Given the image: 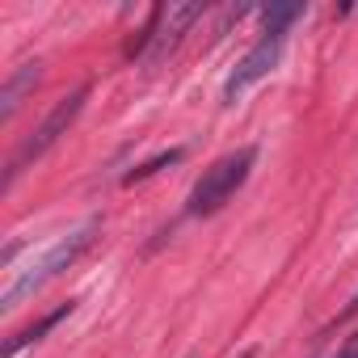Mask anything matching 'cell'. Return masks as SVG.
I'll return each mask as SVG.
<instances>
[{"mask_svg": "<svg viewBox=\"0 0 358 358\" xmlns=\"http://www.w3.org/2000/svg\"><path fill=\"white\" fill-rule=\"evenodd\" d=\"M203 13H207V5H160V9L152 13V22L143 26L139 43L131 47V59H135V55H139V59H148V64L164 59L177 43L186 38V30H190Z\"/></svg>", "mask_w": 358, "mask_h": 358, "instance_id": "obj_5", "label": "cell"}, {"mask_svg": "<svg viewBox=\"0 0 358 358\" xmlns=\"http://www.w3.org/2000/svg\"><path fill=\"white\" fill-rule=\"evenodd\" d=\"M333 358H358V333H354V337H350V341H345V345L333 354Z\"/></svg>", "mask_w": 358, "mask_h": 358, "instance_id": "obj_9", "label": "cell"}, {"mask_svg": "<svg viewBox=\"0 0 358 358\" xmlns=\"http://www.w3.org/2000/svg\"><path fill=\"white\" fill-rule=\"evenodd\" d=\"M38 76H43V64L38 59H30V64H17L13 72H9V80H5V93H0V118H13L17 114V106H22V97L38 85Z\"/></svg>", "mask_w": 358, "mask_h": 358, "instance_id": "obj_6", "label": "cell"}, {"mask_svg": "<svg viewBox=\"0 0 358 358\" xmlns=\"http://www.w3.org/2000/svg\"><path fill=\"white\" fill-rule=\"evenodd\" d=\"M303 13H308V5H299V0H295V5H270V9H262V34H257V43L236 59V68L224 80V106H236L253 85H262L278 68V59L287 51V38H291V26Z\"/></svg>", "mask_w": 358, "mask_h": 358, "instance_id": "obj_1", "label": "cell"}, {"mask_svg": "<svg viewBox=\"0 0 358 358\" xmlns=\"http://www.w3.org/2000/svg\"><path fill=\"white\" fill-rule=\"evenodd\" d=\"M257 164V148L253 143H241L232 152H224L220 160H211V169H203V177L194 182L190 199H186V215H215L245 182Z\"/></svg>", "mask_w": 358, "mask_h": 358, "instance_id": "obj_3", "label": "cell"}, {"mask_svg": "<svg viewBox=\"0 0 358 358\" xmlns=\"http://www.w3.org/2000/svg\"><path fill=\"white\" fill-rule=\"evenodd\" d=\"M186 156V148H164V152H156V156H148L143 164H135L131 173H122V186H135V182H148V177H156L160 169H169V164H177Z\"/></svg>", "mask_w": 358, "mask_h": 358, "instance_id": "obj_8", "label": "cell"}, {"mask_svg": "<svg viewBox=\"0 0 358 358\" xmlns=\"http://www.w3.org/2000/svg\"><path fill=\"white\" fill-rule=\"evenodd\" d=\"M72 312H76V299H68V303H59V308H55V312H47V316H43L38 324H30V329H22L17 337H9V341H5V358H17L22 350H30L34 341H43V333H51V329H55L59 320H68Z\"/></svg>", "mask_w": 358, "mask_h": 358, "instance_id": "obj_7", "label": "cell"}, {"mask_svg": "<svg viewBox=\"0 0 358 358\" xmlns=\"http://www.w3.org/2000/svg\"><path fill=\"white\" fill-rule=\"evenodd\" d=\"M93 236H97V220H89V224H80V228H72V232H68V236H59L51 249H43L26 270H17V274H13V282L5 287V295H0L5 312H9V308H17L22 299L38 295V291H43L51 278H59L64 270H72V266L89 253Z\"/></svg>", "mask_w": 358, "mask_h": 358, "instance_id": "obj_2", "label": "cell"}, {"mask_svg": "<svg viewBox=\"0 0 358 358\" xmlns=\"http://www.w3.org/2000/svg\"><path fill=\"white\" fill-rule=\"evenodd\" d=\"M89 85H80V89H72L68 97H59L55 106H51V114L38 122V131L30 135V139H22V148L13 152V160H9V173H5V186H13V177L30 164V160H38L47 148H55L59 143V135H68V127L76 122V114L85 110V101H89Z\"/></svg>", "mask_w": 358, "mask_h": 358, "instance_id": "obj_4", "label": "cell"}]
</instances>
